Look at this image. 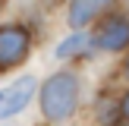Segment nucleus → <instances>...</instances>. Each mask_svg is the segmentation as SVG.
Returning <instances> with one entry per match:
<instances>
[{"label":"nucleus","instance_id":"obj_4","mask_svg":"<svg viewBox=\"0 0 129 126\" xmlns=\"http://www.w3.org/2000/svg\"><path fill=\"white\" fill-rule=\"evenodd\" d=\"M98 44L104 50H123L129 47V19L126 16H113L101 25L98 32Z\"/></svg>","mask_w":129,"mask_h":126},{"label":"nucleus","instance_id":"obj_6","mask_svg":"<svg viewBox=\"0 0 129 126\" xmlns=\"http://www.w3.org/2000/svg\"><path fill=\"white\" fill-rule=\"evenodd\" d=\"M88 38L85 35H73V38H66V41L57 47V57H76V54H85V47H88Z\"/></svg>","mask_w":129,"mask_h":126},{"label":"nucleus","instance_id":"obj_5","mask_svg":"<svg viewBox=\"0 0 129 126\" xmlns=\"http://www.w3.org/2000/svg\"><path fill=\"white\" fill-rule=\"evenodd\" d=\"M110 3L113 0H73V3H69V25H73V28H82L85 22L98 19Z\"/></svg>","mask_w":129,"mask_h":126},{"label":"nucleus","instance_id":"obj_7","mask_svg":"<svg viewBox=\"0 0 129 126\" xmlns=\"http://www.w3.org/2000/svg\"><path fill=\"white\" fill-rule=\"evenodd\" d=\"M123 117L129 120V94H126V98H123Z\"/></svg>","mask_w":129,"mask_h":126},{"label":"nucleus","instance_id":"obj_2","mask_svg":"<svg viewBox=\"0 0 129 126\" xmlns=\"http://www.w3.org/2000/svg\"><path fill=\"white\" fill-rule=\"evenodd\" d=\"M28 54V32L22 25H3L0 28V66L10 69L25 60Z\"/></svg>","mask_w":129,"mask_h":126},{"label":"nucleus","instance_id":"obj_3","mask_svg":"<svg viewBox=\"0 0 129 126\" xmlns=\"http://www.w3.org/2000/svg\"><path fill=\"white\" fill-rule=\"evenodd\" d=\"M35 98V79L31 76H22L16 79L13 85L0 88V120H10L16 117L19 110H25V104Z\"/></svg>","mask_w":129,"mask_h":126},{"label":"nucleus","instance_id":"obj_8","mask_svg":"<svg viewBox=\"0 0 129 126\" xmlns=\"http://www.w3.org/2000/svg\"><path fill=\"white\" fill-rule=\"evenodd\" d=\"M126 76H129V60H126Z\"/></svg>","mask_w":129,"mask_h":126},{"label":"nucleus","instance_id":"obj_1","mask_svg":"<svg viewBox=\"0 0 129 126\" xmlns=\"http://www.w3.org/2000/svg\"><path fill=\"white\" fill-rule=\"evenodd\" d=\"M79 104V79L73 73H57L41 85V113L47 120H66Z\"/></svg>","mask_w":129,"mask_h":126}]
</instances>
